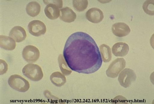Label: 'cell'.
I'll return each mask as SVG.
<instances>
[{
    "instance_id": "cell-7",
    "label": "cell",
    "mask_w": 154,
    "mask_h": 104,
    "mask_svg": "<svg viewBox=\"0 0 154 104\" xmlns=\"http://www.w3.org/2000/svg\"><path fill=\"white\" fill-rule=\"evenodd\" d=\"M28 30L30 34L35 37L44 35L46 32V27L43 22L39 20H33L29 23Z\"/></svg>"
},
{
    "instance_id": "cell-15",
    "label": "cell",
    "mask_w": 154,
    "mask_h": 104,
    "mask_svg": "<svg viewBox=\"0 0 154 104\" xmlns=\"http://www.w3.org/2000/svg\"><path fill=\"white\" fill-rule=\"evenodd\" d=\"M50 80L55 86L60 87L66 83V78L63 74L60 72H55L51 75Z\"/></svg>"
},
{
    "instance_id": "cell-9",
    "label": "cell",
    "mask_w": 154,
    "mask_h": 104,
    "mask_svg": "<svg viewBox=\"0 0 154 104\" xmlns=\"http://www.w3.org/2000/svg\"><path fill=\"white\" fill-rule=\"evenodd\" d=\"M112 31L116 36L122 38L129 34L131 32V30L127 24L124 23L119 22L112 25Z\"/></svg>"
},
{
    "instance_id": "cell-21",
    "label": "cell",
    "mask_w": 154,
    "mask_h": 104,
    "mask_svg": "<svg viewBox=\"0 0 154 104\" xmlns=\"http://www.w3.org/2000/svg\"><path fill=\"white\" fill-rule=\"evenodd\" d=\"M44 4L47 5L49 4H54L56 5L57 7L59 8H61L63 7V1H55V0H53V1H43Z\"/></svg>"
},
{
    "instance_id": "cell-13",
    "label": "cell",
    "mask_w": 154,
    "mask_h": 104,
    "mask_svg": "<svg viewBox=\"0 0 154 104\" xmlns=\"http://www.w3.org/2000/svg\"><path fill=\"white\" fill-rule=\"evenodd\" d=\"M15 40L10 36L1 35L0 36V46L6 50H13L16 47Z\"/></svg>"
},
{
    "instance_id": "cell-24",
    "label": "cell",
    "mask_w": 154,
    "mask_h": 104,
    "mask_svg": "<svg viewBox=\"0 0 154 104\" xmlns=\"http://www.w3.org/2000/svg\"><path fill=\"white\" fill-rule=\"evenodd\" d=\"M112 101L115 103H126L128 102L127 99L125 97L122 96H117L113 99Z\"/></svg>"
},
{
    "instance_id": "cell-19",
    "label": "cell",
    "mask_w": 154,
    "mask_h": 104,
    "mask_svg": "<svg viewBox=\"0 0 154 104\" xmlns=\"http://www.w3.org/2000/svg\"><path fill=\"white\" fill-rule=\"evenodd\" d=\"M72 4L76 11L78 12H82L87 8L88 2L87 0H73Z\"/></svg>"
},
{
    "instance_id": "cell-17",
    "label": "cell",
    "mask_w": 154,
    "mask_h": 104,
    "mask_svg": "<svg viewBox=\"0 0 154 104\" xmlns=\"http://www.w3.org/2000/svg\"><path fill=\"white\" fill-rule=\"evenodd\" d=\"M100 52L103 61L104 63H108L112 60L111 48L108 45L103 44L100 46Z\"/></svg>"
},
{
    "instance_id": "cell-3",
    "label": "cell",
    "mask_w": 154,
    "mask_h": 104,
    "mask_svg": "<svg viewBox=\"0 0 154 104\" xmlns=\"http://www.w3.org/2000/svg\"><path fill=\"white\" fill-rule=\"evenodd\" d=\"M8 83L13 89L21 93L27 92L30 87L29 81L18 75L11 76L8 79Z\"/></svg>"
},
{
    "instance_id": "cell-22",
    "label": "cell",
    "mask_w": 154,
    "mask_h": 104,
    "mask_svg": "<svg viewBox=\"0 0 154 104\" xmlns=\"http://www.w3.org/2000/svg\"><path fill=\"white\" fill-rule=\"evenodd\" d=\"M8 66L4 60H1V75L4 74L7 72Z\"/></svg>"
},
{
    "instance_id": "cell-2",
    "label": "cell",
    "mask_w": 154,
    "mask_h": 104,
    "mask_svg": "<svg viewBox=\"0 0 154 104\" xmlns=\"http://www.w3.org/2000/svg\"><path fill=\"white\" fill-rule=\"evenodd\" d=\"M23 75L29 80L33 81H39L43 78V73L42 68L38 65L29 63L22 69Z\"/></svg>"
},
{
    "instance_id": "cell-18",
    "label": "cell",
    "mask_w": 154,
    "mask_h": 104,
    "mask_svg": "<svg viewBox=\"0 0 154 104\" xmlns=\"http://www.w3.org/2000/svg\"><path fill=\"white\" fill-rule=\"evenodd\" d=\"M58 62L60 68L63 74L65 76H68L71 74L72 70L68 67L62 54L59 55L58 58Z\"/></svg>"
},
{
    "instance_id": "cell-20",
    "label": "cell",
    "mask_w": 154,
    "mask_h": 104,
    "mask_svg": "<svg viewBox=\"0 0 154 104\" xmlns=\"http://www.w3.org/2000/svg\"><path fill=\"white\" fill-rule=\"evenodd\" d=\"M154 1H146L143 5V9L147 14L153 16Z\"/></svg>"
},
{
    "instance_id": "cell-5",
    "label": "cell",
    "mask_w": 154,
    "mask_h": 104,
    "mask_svg": "<svg viewBox=\"0 0 154 104\" xmlns=\"http://www.w3.org/2000/svg\"><path fill=\"white\" fill-rule=\"evenodd\" d=\"M118 75V81L120 85L125 88L129 87L137 79L135 72L130 68L124 69Z\"/></svg>"
},
{
    "instance_id": "cell-12",
    "label": "cell",
    "mask_w": 154,
    "mask_h": 104,
    "mask_svg": "<svg viewBox=\"0 0 154 104\" xmlns=\"http://www.w3.org/2000/svg\"><path fill=\"white\" fill-rule=\"evenodd\" d=\"M76 17V14L70 8L66 7L60 9V18L65 22L68 23L73 22Z\"/></svg>"
},
{
    "instance_id": "cell-16",
    "label": "cell",
    "mask_w": 154,
    "mask_h": 104,
    "mask_svg": "<svg viewBox=\"0 0 154 104\" xmlns=\"http://www.w3.org/2000/svg\"><path fill=\"white\" fill-rule=\"evenodd\" d=\"M41 11V5L36 2H29L26 7L27 14L32 17L38 16L39 14Z\"/></svg>"
},
{
    "instance_id": "cell-10",
    "label": "cell",
    "mask_w": 154,
    "mask_h": 104,
    "mask_svg": "<svg viewBox=\"0 0 154 104\" xmlns=\"http://www.w3.org/2000/svg\"><path fill=\"white\" fill-rule=\"evenodd\" d=\"M9 35L17 43L23 41L27 37L25 30L20 26H16L13 28L10 32Z\"/></svg>"
},
{
    "instance_id": "cell-23",
    "label": "cell",
    "mask_w": 154,
    "mask_h": 104,
    "mask_svg": "<svg viewBox=\"0 0 154 104\" xmlns=\"http://www.w3.org/2000/svg\"><path fill=\"white\" fill-rule=\"evenodd\" d=\"M44 95L47 99H49L50 101L59 100V99L57 97H55L54 95H52L50 92L48 90H45L44 92Z\"/></svg>"
},
{
    "instance_id": "cell-8",
    "label": "cell",
    "mask_w": 154,
    "mask_h": 104,
    "mask_svg": "<svg viewBox=\"0 0 154 104\" xmlns=\"http://www.w3.org/2000/svg\"><path fill=\"white\" fill-rule=\"evenodd\" d=\"M85 17L88 21L93 23H99L104 18L102 11L97 8H93L89 9L85 14Z\"/></svg>"
},
{
    "instance_id": "cell-11",
    "label": "cell",
    "mask_w": 154,
    "mask_h": 104,
    "mask_svg": "<svg viewBox=\"0 0 154 104\" xmlns=\"http://www.w3.org/2000/svg\"><path fill=\"white\" fill-rule=\"evenodd\" d=\"M128 44L123 42H118L113 45L112 51L116 57H123L126 56L129 51Z\"/></svg>"
},
{
    "instance_id": "cell-4",
    "label": "cell",
    "mask_w": 154,
    "mask_h": 104,
    "mask_svg": "<svg viewBox=\"0 0 154 104\" xmlns=\"http://www.w3.org/2000/svg\"><path fill=\"white\" fill-rule=\"evenodd\" d=\"M126 61L123 58H118L111 63L106 70V75L108 77L115 78L124 70L126 66Z\"/></svg>"
},
{
    "instance_id": "cell-14",
    "label": "cell",
    "mask_w": 154,
    "mask_h": 104,
    "mask_svg": "<svg viewBox=\"0 0 154 104\" xmlns=\"http://www.w3.org/2000/svg\"><path fill=\"white\" fill-rule=\"evenodd\" d=\"M44 12L47 18L51 20H55L59 18L60 15V10L56 5L49 4L46 5Z\"/></svg>"
},
{
    "instance_id": "cell-6",
    "label": "cell",
    "mask_w": 154,
    "mask_h": 104,
    "mask_svg": "<svg viewBox=\"0 0 154 104\" xmlns=\"http://www.w3.org/2000/svg\"><path fill=\"white\" fill-rule=\"evenodd\" d=\"M23 59L27 62L33 63L37 61L40 56L38 49L32 45H28L24 48L22 52Z\"/></svg>"
},
{
    "instance_id": "cell-1",
    "label": "cell",
    "mask_w": 154,
    "mask_h": 104,
    "mask_svg": "<svg viewBox=\"0 0 154 104\" xmlns=\"http://www.w3.org/2000/svg\"><path fill=\"white\" fill-rule=\"evenodd\" d=\"M63 56L71 70L79 73H94L102 65L97 44L91 36L84 32H75L69 37Z\"/></svg>"
}]
</instances>
